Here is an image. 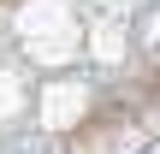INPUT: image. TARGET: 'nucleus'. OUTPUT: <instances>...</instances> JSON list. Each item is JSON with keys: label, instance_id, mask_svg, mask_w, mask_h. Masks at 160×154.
<instances>
[]
</instances>
